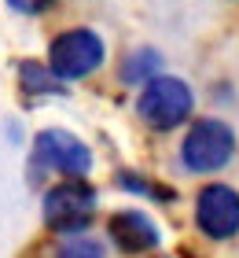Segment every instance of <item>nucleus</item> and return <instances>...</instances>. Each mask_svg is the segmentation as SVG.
Instances as JSON below:
<instances>
[{
	"mask_svg": "<svg viewBox=\"0 0 239 258\" xmlns=\"http://www.w3.org/2000/svg\"><path fill=\"white\" fill-rule=\"evenodd\" d=\"M136 111H140V118L151 129H173V125H181L191 114V89L181 78L154 74L147 85H143V92H140Z\"/></svg>",
	"mask_w": 239,
	"mask_h": 258,
	"instance_id": "nucleus-1",
	"label": "nucleus"
},
{
	"mask_svg": "<svg viewBox=\"0 0 239 258\" xmlns=\"http://www.w3.org/2000/svg\"><path fill=\"white\" fill-rule=\"evenodd\" d=\"M232 151H235L232 129L224 122H217V118H202V122H195L188 129L181 155H184V166L188 170L210 173V170H221L224 162L232 159Z\"/></svg>",
	"mask_w": 239,
	"mask_h": 258,
	"instance_id": "nucleus-2",
	"label": "nucleus"
},
{
	"mask_svg": "<svg viewBox=\"0 0 239 258\" xmlns=\"http://www.w3.org/2000/svg\"><path fill=\"white\" fill-rule=\"evenodd\" d=\"M48 63H52V74L63 78V81L85 78L103 63V41L92 30H66L52 41Z\"/></svg>",
	"mask_w": 239,
	"mask_h": 258,
	"instance_id": "nucleus-3",
	"label": "nucleus"
},
{
	"mask_svg": "<svg viewBox=\"0 0 239 258\" xmlns=\"http://www.w3.org/2000/svg\"><path fill=\"white\" fill-rule=\"evenodd\" d=\"M92 210H96V196H92L89 184H81V181L55 184V188L44 196V221L59 232L85 229Z\"/></svg>",
	"mask_w": 239,
	"mask_h": 258,
	"instance_id": "nucleus-4",
	"label": "nucleus"
},
{
	"mask_svg": "<svg viewBox=\"0 0 239 258\" xmlns=\"http://www.w3.org/2000/svg\"><path fill=\"white\" fill-rule=\"evenodd\" d=\"M33 155H37L44 170H59V173H70V177H85L92 166V151L77 137L63 133V129H44L37 137Z\"/></svg>",
	"mask_w": 239,
	"mask_h": 258,
	"instance_id": "nucleus-5",
	"label": "nucleus"
},
{
	"mask_svg": "<svg viewBox=\"0 0 239 258\" xmlns=\"http://www.w3.org/2000/svg\"><path fill=\"white\" fill-rule=\"evenodd\" d=\"M199 229L213 240H228L239 232V192H232L228 184H210L199 192L195 203Z\"/></svg>",
	"mask_w": 239,
	"mask_h": 258,
	"instance_id": "nucleus-6",
	"label": "nucleus"
},
{
	"mask_svg": "<svg viewBox=\"0 0 239 258\" xmlns=\"http://www.w3.org/2000/svg\"><path fill=\"white\" fill-rule=\"evenodd\" d=\"M111 240L122 251L140 254V251L158 247V229H154V221L147 214H140V210H122V214L111 218Z\"/></svg>",
	"mask_w": 239,
	"mask_h": 258,
	"instance_id": "nucleus-7",
	"label": "nucleus"
},
{
	"mask_svg": "<svg viewBox=\"0 0 239 258\" xmlns=\"http://www.w3.org/2000/svg\"><path fill=\"white\" fill-rule=\"evenodd\" d=\"M158 67H162L158 52L140 48L136 55H129V59H125V67H122V78L129 81V85H136V81H151L154 74H158Z\"/></svg>",
	"mask_w": 239,
	"mask_h": 258,
	"instance_id": "nucleus-8",
	"label": "nucleus"
},
{
	"mask_svg": "<svg viewBox=\"0 0 239 258\" xmlns=\"http://www.w3.org/2000/svg\"><path fill=\"white\" fill-rule=\"evenodd\" d=\"M55 258H103V247H100L96 240H85V236H77V240L63 243Z\"/></svg>",
	"mask_w": 239,
	"mask_h": 258,
	"instance_id": "nucleus-9",
	"label": "nucleus"
},
{
	"mask_svg": "<svg viewBox=\"0 0 239 258\" xmlns=\"http://www.w3.org/2000/svg\"><path fill=\"white\" fill-rule=\"evenodd\" d=\"M15 11H26V15H41V11H48L55 4V0H8Z\"/></svg>",
	"mask_w": 239,
	"mask_h": 258,
	"instance_id": "nucleus-10",
	"label": "nucleus"
}]
</instances>
